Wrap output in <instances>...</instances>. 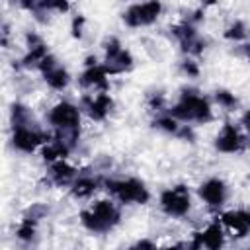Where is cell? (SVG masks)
I'll list each match as a JSON object with an SVG mask.
<instances>
[{
  "instance_id": "1",
  "label": "cell",
  "mask_w": 250,
  "mask_h": 250,
  "mask_svg": "<svg viewBox=\"0 0 250 250\" xmlns=\"http://www.w3.org/2000/svg\"><path fill=\"white\" fill-rule=\"evenodd\" d=\"M49 119H51V123L59 129L57 141H61V143L66 145V141H68L66 135H68L70 139L76 137V127H78L80 115H78V109H76L74 105H70V104H66V102L57 104V105L53 107ZM66 146H68V145H66Z\"/></svg>"
},
{
  "instance_id": "2",
  "label": "cell",
  "mask_w": 250,
  "mask_h": 250,
  "mask_svg": "<svg viewBox=\"0 0 250 250\" xmlns=\"http://www.w3.org/2000/svg\"><path fill=\"white\" fill-rule=\"evenodd\" d=\"M174 117L186 119V121H209L211 119V109L207 100L193 92H186L180 100V104L172 109Z\"/></svg>"
},
{
  "instance_id": "3",
  "label": "cell",
  "mask_w": 250,
  "mask_h": 250,
  "mask_svg": "<svg viewBox=\"0 0 250 250\" xmlns=\"http://www.w3.org/2000/svg\"><path fill=\"white\" fill-rule=\"evenodd\" d=\"M119 219V211L109 201H98L90 211L82 213V221L92 230H107Z\"/></svg>"
},
{
  "instance_id": "4",
  "label": "cell",
  "mask_w": 250,
  "mask_h": 250,
  "mask_svg": "<svg viewBox=\"0 0 250 250\" xmlns=\"http://www.w3.org/2000/svg\"><path fill=\"white\" fill-rule=\"evenodd\" d=\"M107 188L123 201V203H145L148 199V191L139 180H123V182H107Z\"/></svg>"
},
{
  "instance_id": "5",
  "label": "cell",
  "mask_w": 250,
  "mask_h": 250,
  "mask_svg": "<svg viewBox=\"0 0 250 250\" xmlns=\"http://www.w3.org/2000/svg\"><path fill=\"white\" fill-rule=\"evenodd\" d=\"M160 203H162V209L168 215H184L189 209V193H188V188L176 186V188L164 191L162 197H160Z\"/></svg>"
},
{
  "instance_id": "6",
  "label": "cell",
  "mask_w": 250,
  "mask_h": 250,
  "mask_svg": "<svg viewBox=\"0 0 250 250\" xmlns=\"http://www.w3.org/2000/svg\"><path fill=\"white\" fill-rule=\"evenodd\" d=\"M160 12V4L158 2H145V4H135L125 12V21L129 25H146L150 21L156 20Z\"/></svg>"
},
{
  "instance_id": "7",
  "label": "cell",
  "mask_w": 250,
  "mask_h": 250,
  "mask_svg": "<svg viewBox=\"0 0 250 250\" xmlns=\"http://www.w3.org/2000/svg\"><path fill=\"white\" fill-rule=\"evenodd\" d=\"M41 68H43V74H45V80L53 86V88H64L66 82H68V74L62 66L57 64V61L53 57H45V61L41 62Z\"/></svg>"
},
{
  "instance_id": "8",
  "label": "cell",
  "mask_w": 250,
  "mask_h": 250,
  "mask_svg": "<svg viewBox=\"0 0 250 250\" xmlns=\"http://www.w3.org/2000/svg\"><path fill=\"white\" fill-rule=\"evenodd\" d=\"M199 195L209 203V205H221L225 201L227 189L225 184L221 180H207L201 188H199Z\"/></svg>"
},
{
  "instance_id": "9",
  "label": "cell",
  "mask_w": 250,
  "mask_h": 250,
  "mask_svg": "<svg viewBox=\"0 0 250 250\" xmlns=\"http://www.w3.org/2000/svg\"><path fill=\"white\" fill-rule=\"evenodd\" d=\"M240 145H242V137L238 135L234 125H225L217 137V148L223 152H234L240 148Z\"/></svg>"
},
{
  "instance_id": "10",
  "label": "cell",
  "mask_w": 250,
  "mask_h": 250,
  "mask_svg": "<svg viewBox=\"0 0 250 250\" xmlns=\"http://www.w3.org/2000/svg\"><path fill=\"white\" fill-rule=\"evenodd\" d=\"M43 141V135L37 133V131H31L29 127H16V133H14V145L21 150H33L39 143Z\"/></svg>"
},
{
  "instance_id": "11",
  "label": "cell",
  "mask_w": 250,
  "mask_h": 250,
  "mask_svg": "<svg viewBox=\"0 0 250 250\" xmlns=\"http://www.w3.org/2000/svg\"><path fill=\"white\" fill-rule=\"evenodd\" d=\"M223 223L230 230H234L238 236H242V234H246L250 230V215L244 213V211H229V213H225L223 215Z\"/></svg>"
},
{
  "instance_id": "12",
  "label": "cell",
  "mask_w": 250,
  "mask_h": 250,
  "mask_svg": "<svg viewBox=\"0 0 250 250\" xmlns=\"http://www.w3.org/2000/svg\"><path fill=\"white\" fill-rule=\"evenodd\" d=\"M197 238H199L201 246H205L207 250H221V246H223V230L217 223L209 225L201 234H197Z\"/></svg>"
},
{
  "instance_id": "13",
  "label": "cell",
  "mask_w": 250,
  "mask_h": 250,
  "mask_svg": "<svg viewBox=\"0 0 250 250\" xmlns=\"http://www.w3.org/2000/svg\"><path fill=\"white\" fill-rule=\"evenodd\" d=\"M105 74L107 70L104 66H90L84 74H82V84L86 86H100V88H105L107 86V80H105Z\"/></svg>"
},
{
  "instance_id": "14",
  "label": "cell",
  "mask_w": 250,
  "mask_h": 250,
  "mask_svg": "<svg viewBox=\"0 0 250 250\" xmlns=\"http://www.w3.org/2000/svg\"><path fill=\"white\" fill-rule=\"evenodd\" d=\"M111 107V100L107 94H100L90 102V115L94 119H104Z\"/></svg>"
},
{
  "instance_id": "15",
  "label": "cell",
  "mask_w": 250,
  "mask_h": 250,
  "mask_svg": "<svg viewBox=\"0 0 250 250\" xmlns=\"http://www.w3.org/2000/svg\"><path fill=\"white\" fill-rule=\"evenodd\" d=\"M51 176H53V180H55L57 184H66V182L74 176V170H72L68 164H64L62 160H59L57 164H53Z\"/></svg>"
},
{
  "instance_id": "16",
  "label": "cell",
  "mask_w": 250,
  "mask_h": 250,
  "mask_svg": "<svg viewBox=\"0 0 250 250\" xmlns=\"http://www.w3.org/2000/svg\"><path fill=\"white\" fill-rule=\"evenodd\" d=\"M66 152H68V146H66L64 143H61V141H55V143H51L49 146H45V148H43V156H45V158H49V160L62 158Z\"/></svg>"
},
{
  "instance_id": "17",
  "label": "cell",
  "mask_w": 250,
  "mask_h": 250,
  "mask_svg": "<svg viewBox=\"0 0 250 250\" xmlns=\"http://www.w3.org/2000/svg\"><path fill=\"white\" fill-rule=\"evenodd\" d=\"M94 189H96V182L90 180V178H82V180H78V182L74 184L72 193L78 195V197H86V195H90Z\"/></svg>"
},
{
  "instance_id": "18",
  "label": "cell",
  "mask_w": 250,
  "mask_h": 250,
  "mask_svg": "<svg viewBox=\"0 0 250 250\" xmlns=\"http://www.w3.org/2000/svg\"><path fill=\"white\" fill-rule=\"evenodd\" d=\"M229 39H240V37H244L246 35V31H244V25L240 23V21H236V23H232L230 27H229V31L225 33Z\"/></svg>"
},
{
  "instance_id": "19",
  "label": "cell",
  "mask_w": 250,
  "mask_h": 250,
  "mask_svg": "<svg viewBox=\"0 0 250 250\" xmlns=\"http://www.w3.org/2000/svg\"><path fill=\"white\" fill-rule=\"evenodd\" d=\"M31 234H33V221L31 219H25L21 223V227L18 229V236L23 238V240H27V238H31Z\"/></svg>"
},
{
  "instance_id": "20",
  "label": "cell",
  "mask_w": 250,
  "mask_h": 250,
  "mask_svg": "<svg viewBox=\"0 0 250 250\" xmlns=\"http://www.w3.org/2000/svg\"><path fill=\"white\" fill-rule=\"evenodd\" d=\"M217 102L221 105H225V107H234V104H236L234 96L229 94V92H217Z\"/></svg>"
},
{
  "instance_id": "21",
  "label": "cell",
  "mask_w": 250,
  "mask_h": 250,
  "mask_svg": "<svg viewBox=\"0 0 250 250\" xmlns=\"http://www.w3.org/2000/svg\"><path fill=\"white\" fill-rule=\"evenodd\" d=\"M160 127H164L166 131H174L176 129V123H174V119H170V117H162V119H158L156 121Z\"/></svg>"
},
{
  "instance_id": "22",
  "label": "cell",
  "mask_w": 250,
  "mask_h": 250,
  "mask_svg": "<svg viewBox=\"0 0 250 250\" xmlns=\"http://www.w3.org/2000/svg\"><path fill=\"white\" fill-rule=\"evenodd\" d=\"M129 250H154V246H152V242H148V240H141V242H137L135 246H131Z\"/></svg>"
},
{
  "instance_id": "23",
  "label": "cell",
  "mask_w": 250,
  "mask_h": 250,
  "mask_svg": "<svg viewBox=\"0 0 250 250\" xmlns=\"http://www.w3.org/2000/svg\"><path fill=\"white\" fill-rule=\"evenodd\" d=\"M184 70H186V72H189V74H193V76L197 74V68H195L191 62H186V64H184Z\"/></svg>"
},
{
  "instance_id": "24",
  "label": "cell",
  "mask_w": 250,
  "mask_h": 250,
  "mask_svg": "<svg viewBox=\"0 0 250 250\" xmlns=\"http://www.w3.org/2000/svg\"><path fill=\"white\" fill-rule=\"evenodd\" d=\"M244 125H246V127L250 129V111H248V113L244 115Z\"/></svg>"
},
{
  "instance_id": "25",
  "label": "cell",
  "mask_w": 250,
  "mask_h": 250,
  "mask_svg": "<svg viewBox=\"0 0 250 250\" xmlns=\"http://www.w3.org/2000/svg\"><path fill=\"white\" fill-rule=\"evenodd\" d=\"M166 250H182L180 246H172V248H166Z\"/></svg>"
},
{
  "instance_id": "26",
  "label": "cell",
  "mask_w": 250,
  "mask_h": 250,
  "mask_svg": "<svg viewBox=\"0 0 250 250\" xmlns=\"http://www.w3.org/2000/svg\"><path fill=\"white\" fill-rule=\"evenodd\" d=\"M248 55H250V45H248Z\"/></svg>"
}]
</instances>
